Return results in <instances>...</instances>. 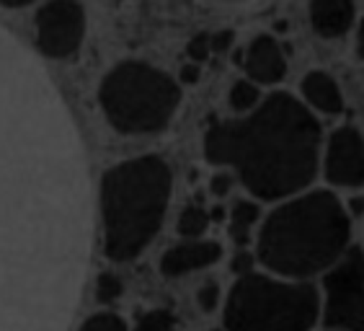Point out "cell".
<instances>
[{"instance_id": "cell-1", "label": "cell", "mask_w": 364, "mask_h": 331, "mask_svg": "<svg viewBox=\"0 0 364 331\" xmlns=\"http://www.w3.org/2000/svg\"><path fill=\"white\" fill-rule=\"evenodd\" d=\"M85 256V166L73 120L0 28V331H63Z\"/></svg>"}, {"instance_id": "cell-2", "label": "cell", "mask_w": 364, "mask_h": 331, "mask_svg": "<svg viewBox=\"0 0 364 331\" xmlns=\"http://www.w3.org/2000/svg\"><path fill=\"white\" fill-rule=\"evenodd\" d=\"M321 125L308 106L272 93L240 120L215 122L204 135V155L232 166L251 194L279 199L300 191L316 177Z\"/></svg>"}, {"instance_id": "cell-3", "label": "cell", "mask_w": 364, "mask_h": 331, "mask_svg": "<svg viewBox=\"0 0 364 331\" xmlns=\"http://www.w3.org/2000/svg\"><path fill=\"white\" fill-rule=\"evenodd\" d=\"M349 215L333 194L310 191L274 210L259 236V259L284 277L333 267L349 243Z\"/></svg>"}, {"instance_id": "cell-4", "label": "cell", "mask_w": 364, "mask_h": 331, "mask_svg": "<svg viewBox=\"0 0 364 331\" xmlns=\"http://www.w3.org/2000/svg\"><path fill=\"white\" fill-rule=\"evenodd\" d=\"M171 199V169L158 155H140L104 174L101 218L104 251L112 261H129L155 238Z\"/></svg>"}, {"instance_id": "cell-5", "label": "cell", "mask_w": 364, "mask_h": 331, "mask_svg": "<svg viewBox=\"0 0 364 331\" xmlns=\"http://www.w3.org/2000/svg\"><path fill=\"white\" fill-rule=\"evenodd\" d=\"M98 101L117 132L150 135L168 127L181 104V88L168 73L140 60H124L104 75Z\"/></svg>"}, {"instance_id": "cell-6", "label": "cell", "mask_w": 364, "mask_h": 331, "mask_svg": "<svg viewBox=\"0 0 364 331\" xmlns=\"http://www.w3.org/2000/svg\"><path fill=\"white\" fill-rule=\"evenodd\" d=\"M318 318V293L300 282L243 275L225 305L228 331H308Z\"/></svg>"}, {"instance_id": "cell-7", "label": "cell", "mask_w": 364, "mask_h": 331, "mask_svg": "<svg viewBox=\"0 0 364 331\" xmlns=\"http://www.w3.org/2000/svg\"><path fill=\"white\" fill-rule=\"evenodd\" d=\"M326 285V326L341 331H364V254L351 246L331 267Z\"/></svg>"}, {"instance_id": "cell-8", "label": "cell", "mask_w": 364, "mask_h": 331, "mask_svg": "<svg viewBox=\"0 0 364 331\" xmlns=\"http://www.w3.org/2000/svg\"><path fill=\"white\" fill-rule=\"evenodd\" d=\"M36 47L44 57L68 60L85 36V11L77 0H49L34 16Z\"/></svg>"}, {"instance_id": "cell-9", "label": "cell", "mask_w": 364, "mask_h": 331, "mask_svg": "<svg viewBox=\"0 0 364 331\" xmlns=\"http://www.w3.org/2000/svg\"><path fill=\"white\" fill-rule=\"evenodd\" d=\"M326 179L336 186L364 184V137L357 127H341L331 135L326 150Z\"/></svg>"}, {"instance_id": "cell-10", "label": "cell", "mask_w": 364, "mask_h": 331, "mask_svg": "<svg viewBox=\"0 0 364 331\" xmlns=\"http://www.w3.org/2000/svg\"><path fill=\"white\" fill-rule=\"evenodd\" d=\"M238 63L245 68V75L251 78L253 83L272 85L287 75V60H284L282 44L272 34L253 36L243 55H238Z\"/></svg>"}, {"instance_id": "cell-11", "label": "cell", "mask_w": 364, "mask_h": 331, "mask_svg": "<svg viewBox=\"0 0 364 331\" xmlns=\"http://www.w3.org/2000/svg\"><path fill=\"white\" fill-rule=\"evenodd\" d=\"M220 256H223V248L215 241H189V243H178L163 254L161 272L163 277H183L194 269L210 267Z\"/></svg>"}, {"instance_id": "cell-12", "label": "cell", "mask_w": 364, "mask_h": 331, "mask_svg": "<svg viewBox=\"0 0 364 331\" xmlns=\"http://www.w3.org/2000/svg\"><path fill=\"white\" fill-rule=\"evenodd\" d=\"M354 0H313L310 23L323 39H338L354 23Z\"/></svg>"}, {"instance_id": "cell-13", "label": "cell", "mask_w": 364, "mask_h": 331, "mask_svg": "<svg viewBox=\"0 0 364 331\" xmlns=\"http://www.w3.org/2000/svg\"><path fill=\"white\" fill-rule=\"evenodd\" d=\"M302 96L323 114H341L343 112L341 88H338V83L328 75V73L313 70L302 78Z\"/></svg>"}, {"instance_id": "cell-14", "label": "cell", "mask_w": 364, "mask_h": 331, "mask_svg": "<svg viewBox=\"0 0 364 331\" xmlns=\"http://www.w3.org/2000/svg\"><path fill=\"white\" fill-rule=\"evenodd\" d=\"M259 220V204L245 202V199H238L232 204L230 210V238L238 243V246H245L248 238H251V228L253 223Z\"/></svg>"}, {"instance_id": "cell-15", "label": "cell", "mask_w": 364, "mask_h": 331, "mask_svg": "<svg viewBox=\"0 0 364 331\" xmlns=\"http://www.w3.org/2000/svg\"><path fill=\"white\" fill-rule=\"evenodd\" d=\"M228 99H230V106L235 109V112L248 114L261 104V91L251 78H248V80L243 78V80H235V83H232L230 96H228Z\"/></svg>"}, {"instance_id": "cell-16", "label": "cell", "mask_w": 364, "mask_h": 331, "mask_svg": "<svg viewBox=\"0 0 364 331\" xmlns=\"http://www.w3.org/2000/svg\"><path fill=\"white\" fill-rule=\"evenodd\" d=\"M212 215H207V210H202L199 204H189L186 210L178 215V233L186 236V238H196V236H202L210 226Z\"/></svg>"}, {"instance_id": "cell-17", "label": "cell", "mask_w": 364, "mask_h": 331, "mask_svg": "<svg viewBox=\"0 0 364 331\" xmlns=\"http://www.w3.org/2000/svg\"><path fill=\"white\" fill-rule=\"evenodd\" d=\"M134 331H176V318H173V313L166 308L147 310L145 316L137 321Z\"/></svg>"}, {"instance_id": "cell-18", "label": "cell", "mask_w": 364, "mask_h": 331, "mask_svg": "<svg viewBox=\"0 0 364 331\" xmlns=\"http://www.w3.org/2000/svg\"><path fill=\"white\" fill-rule=\"evenodd\" d=\"M122 293H124V282H122L117 275H112V272H104V275L96 280V298L101 300V303H114V300H119Z\"/></svg>"}, {"instance_id": "cell-19", "label": "cell", "mask_w": 364, "mask_h": 331, "mask_svg": "<svg viewBox=\"0 0 364 331\" xmlns=\"http://www.w3.org/2000/svg\"><path fill=\"white\" fill-rule=\"evenodd\" d=\"M80 331H127V324L117 313H96L80 326Z\"/></svg>"}, {"instance_id": "cell-20", "label": "cell", "mask_w": 364, "mask_h": 331, "mask_svg": "<svg viewBox=\"0 0 364 331\" xmlns=\"http://www.w3.org/2000/svg\"><path fill=\"white\" fill-rule=\"evenodd\" d=\"M186 55H189L191 63H204L207 57L212 55V34H204V31H199V34H194L189 39V44H186Z\"/></svg>"}, {"instance_id": "cell-21", "label": "cell", "mask_w": 364, "mask_h": 331, "mask_svg": "<svg viewBox=\"0 0 364 331\" xmlns=\"http://www.w3.org/2000/svg\"><path fill=\"white\" fill-rule=\"evenodd\" d=\"M196 303H199V308H202V310H207V313L218 308V303H220L218 285H215V282H207V285H202V290L196 293Z\"/></svg>"}, {"instance_id": "cell-22", "label": "cell", "mask_w": 364, "mask_h": 331, "mask_svg": "<svg viewBox=\"0 0 364 331\" xmlns=\"http://www.w3.org/2000/svg\"><path fill=\"white\" fill-rule=\"evenodd\" d=\"M235 42V34H232L230 28H223V31H215L212 34V52H228Z\"/></svg>"}, {"instance_id": "cell-23", "label": "cell", "mask_w": 364, "mask_h": 331, "mask_svg": "<svg viewBox=\"0 0 364 331\" xmlns=\"http://www.w3.org/2000/svg\"><path fill=\"white\" fill-rule=\"evenodd\" d=\"M251 267H253V256L248 251H238L230 264V269L235 275H251Z\"/></svg>"}, {"instance_id": "cell-24", "label": "cell", "mask_w": 364, "mask_h": 331, "mask_svg": "<svg viewBox=\"0 0 364 331\" xmlns=\"http://www.w3.org/2000/svg\"><path fill=\"white\" fill-rule=\"evenodd\" d=\"M212 194H218V197H225L228 191H230V186H232V177L230 174H218V177L212 179Z\"/></svg>"}, {"instance_id": "cell-25", "label": "cell", "mask_w": 364, "mask_h": 331, "mask_svg": "<svg viewBox=\"0 0 364 331\" xmlns=\"http://www.w3.org/2000/svg\"><path fill=\"white\" fill-rule=\"evenodd\" d=\"M196 80H199V65H196V63L183 65V68H181V83L194 85Z\"/></svg>"}, {"instance_id": "cell-26", "label": "cell", "mask_w": 364, "mask_h": 331, "mask_svg": "<svg viewBox=\"0 0 364 331\" xmlns=\"http://www.w3.org/2000/svg\"><path fill=\"white\" fill-rule=\"evenodd\" d=\"M34 0H0V6L3 8H23V6H31Z\"/></svg>"}, {"instance_id": "cell-27", "label": "cell", "mask_w": 364, "mask_h": 331, "mask_svg": "<svg viewBox=\"0 0 364 331\" xmlns=\"http://www.w3.org/2000/svg\"><path fill=\"white\" fill-rule=\"evenodd\" d=\"M357 52H359V57H364V19H362V23H359V31H357Z\"/></svg>"}, {"instance_id": "cell-28", "label": "cell", "mask_w": 364, "mask_h": 331, "mask_svg": "<svg viewBox=\"0 0 364 331\" xmlns=\"http://www.w3.org/2000/svg\"><path fill=\"white\" fill-rule=\"evenodd\" d=\"M225 218V210L223 207H215V210H212V220H223Z\"/></svg>"}]
</instances>
